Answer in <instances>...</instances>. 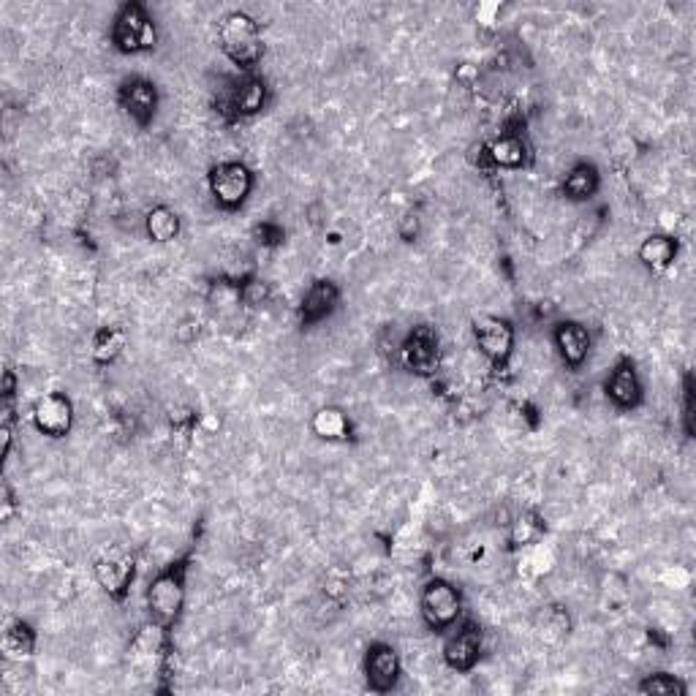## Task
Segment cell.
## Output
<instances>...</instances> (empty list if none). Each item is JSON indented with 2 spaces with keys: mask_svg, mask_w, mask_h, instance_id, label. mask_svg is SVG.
<instances>
[{
  "mask_svg": "<svg viewBox=\"0 0 696 696\" xmlns=\"http://www.w3.org/2000/svg\"><path fill=\"white\" fill-rule=\"evenodd\" d=\"M218 39H221L223 55L242 71H251L261 60L264 44H261L259 22L245 11H232V14L223 17L221 28H218Z\"/></svg>",
  "mask_w": 696,
  "mask_h": 696,
  "instance_id": "6da1fadb",
  "label": "cell"
},
{
  "mask_svg": "<svg viewBox=\"0 0 696 696\" xmlns=\"http://www.w3.org/2000/svg\"><path fill=\"white\" fill-rule=\"evenodd\" d=\"M185 604V569L177 563V566H169L164 569L147 588V612H150V620L158 623L161 629H169L174 620L180 618Z\"/></svg>",
  "mask_w": 696,
  "mask_h": 696,
  "instance_id": "7a4b0ae2",
  "label": "cell"
},
{
  "mask_svg": "<svg viewBox=\"0 0 696 696\" xmlns=\"http://www.w3.org/2000/svg\"><path fill=\"white\" fill-rule=\"evenodd\" d=\"M419 607H422V618L433 631H446L452 629L463 612V599H460V590L452 585L449 580H441L435 577L422 588V599H419Z\"/></svg>",
  "mask_w": 696,
  "mask_h": 696,
  "instance_id": "3957f363",
  "label": "cell"
},
{
  "mask_svg": "<svg viewBox=\"0 0 696 696\" xmlns=\"http://www.w3.org/2000/svg\"><path fill=\"white\" fill-rule=\"evenodd\" d=\"M112 41H115V47L120 52H128V55L147 52V49L155 47V25L145 6L126 3L123 9L117 11L115 25H112Z\"/></svg>",
  "mask_w": 696,
  "mask_h": 696,
  "instance_id": "277c9868",
  "label": "cell"
},
{
  "mask_svg": "<svg viewBox=\"0 0 696 696\" xmlns=\"http://www.w3.org/2000/svg\"><path fill=\"white\" fill-rule=\"evenodd\" d=\"M253 191L251 169L240 161H223L210 172V194L223 210H237Z\"/></svg>",
  "mask_w": 696,
  "mask_h": 696,
  "instance_id": "5b68a950",
  "label": "cell"
},
{
  "mask_svg": "<svg viewBox=\"0 0 696 696\" xmlns=\"http://www.w3.org/2000/svg\"><path fill=\"white\" fill-rule=\"evenodd\" d=\"M33 425L41 435L49 438H63L71 430L74 422V406L63 392H47L33 403Z\"/></svg>",
  "mask_w": 696,
  "mask_h": 696,
  "instance_id": "8992f818",
  "label": "cell"
},
{
  "mask_svg": "<svg viewBox=\"0 0 696 696\" xmlns=\"http://www.w3.org/2000/svg\"><path fill=\"white\" fill-rule=\"evenodd\" d=\"M474 338L479 351H482L490 362H495V365H503L506 359L512 357L514 329L509 321L495 319V316L479 319L474 324Z\"/></svg>",
  "mask_w": 696,
  "mask_h": 696,
  "instance_id": "52a82bcc",
  "label": "cell"
},
{
  "mask_svg": "<svg viewBox=\"0 0 696 696\" xmlns=\"http://www.w3.org/2000/svg\"><path fill=\"white\" fill-rule=\"evenodd\" d=\"M400 672H403L400 656H397V650L392 645H384V642L370 645L368 656H365V677H368V686L376 694H389L397 686Z\"/></svg>",
  "mask_w": 696,
  "mask_h": 696,
  "instance_id": "ba28073f",
  "label": "cell"
},
{
  "mask_svg": "<svg viewBox=\"0 0 696 696\" xmlns=\"http://www.w3.org/2000/svg\"><path fill=\"white\" fill-rule=\"evenodd\" d=\"M479 656H482V631L476 629L474 623H463L452 637L446 639L444 661L449 669L471 672L479 664Z\"/></svg>",
  "mask_w": 696,
  "mask_h": 696,
  "instance_id": "9c48e42d",
  "label": "cell"
},
{
  "mask_svg": "<svg viewBox=\"0 0 696 696\" xmlns=\"http://www.w3.org/2000/svg\"><path fill=\"white\" fill-rule=\"evenodd\" d=\"M403 362L416 376H430L438 368V338L430 327H416L403 340Z\"/></svg>",
  "mask_w": 696,
  "mask_h": 696,
  "instance_id": "30bf717a",
  "label": "cell"
},
{
  "mask_svg": "<svg viewBox=\"0 0 696 696\" xmlns=\"http://www.w3.org/2000/svg\"><path fill=\"white\" fill-rule=\"evenodd\" d=\"M120 107L126 109V115L139 123V126H147L155 117V107H158V93H155L153 82L147 79H128L120 87Z\"/></svg>",
  "mask_w": 696,
  "mask_h": 696,
  "instance_id": "8fae6325",
  "label": "cell"
},
{
  "mask_svg": "<svg viewBox=\"0 0 696 696\" xmlns=\"http://www.w3.org/2000/svg\"><path fill=\"white\" fill-rule=\"evenodd\" d=\"M604 392H607L609 403L615 408H637L639 400H642V384H639L637 370L631 362H620L618 368L612 370L604 384Z\"/></svg>",
  "mask_w": 696,
  "mask_h": 696,
  "instance_id": "7c38bea8",
  "label": "cell"
},
{
  "mask_svg": "<svg viewBox=\"0 0 696 696\" xmlns=\"http://www.w3.org/2000/svg\"><path fill=\"white\" fill-rule=\"evenodd\" d=\"M555 348L569 368H580L590 354V335L588 329L577 321H563L555 327Z\"/></svg>",
  "mask_w": 696,
  "mask_h": 696,
  "instance_id": "4fadbf2b",
  "label": "cell"
},
{
  "mask_svg": "<svg viewBox=\"0 0 696 696\" xmlns=\"http://www.w3.org/2000/svg\"><path fill=\"white\" fill-rule=\"evenodd\" d=\"M96 580L109 596H123L134 582V561L126 555H107L96 563Z\"/></svg>",
  "mask_w": 696,
  "mask_h": 696,
  "instance_id": "5bb4252c",
  "label": "cell"
},
{
  "mask_svg": "<svg viewBox=\"0 0 696 696\" xmlns=\"http://www.w3.org/2000/svg\"><path fill=\"white\" fill-rule=\"evenodd\" d=\"M338 297L340 294L335 283L316 281L305 291V297H302V321H305V324H319V321H324L329 313L335 310V305H338Z\"/></svg>",
  "mask_w": 696,
  "mask_h": 696,
  "instance_id": "9a60e30c",
  "label": "cell"
},
{
  "mask_svg": "<svg viewBox=\"0 0 696 696\" xmlns=\"http://www.w3.org/2000/svg\"><path fill=\"white\" fill-rule=\"evenodd\" d=\"M264 101H267V85H264L261 79L248 77L232 87V93L226 98V107L234 109V115L248 117L261 112V109H264Z\"/></svg>",
  "mask_w": 696,
  "mask_h": 696,
  "instance_id": "2e32d148",
  "label": "cell"
},
{
  "mask_svg": "<svg viewBox=\"0 0 696 696\" xmlns=\"http://www.w3.org/2000/svg\"><path fill=\"white\" fill-rule=\"evenodd\" d=\"M677 256V240L669 234H650L639 245V261L653 272L667 270Z\"/></svg>",
  "mask_w": 696,
  "mask_h": 696,
  "instance_id": "e0dca14e",
  "label": "cell"
},
{
  "mask_svg": "<svg viewBox=\"0 0 696 696\" xmlns=\"http://www.w3.org/2000/svg\"><path fill=\"white\" fill-rule=\"evenodd\" d=\"M487 155L495 166L501 169H520L528 161V147L517 134H501L487 147Z\"/></svg>",
  "mask_w": 696,
  "mask_h": 696,
  "instance_id": "ac0fdd59",
  "label": "cell"
},
{
  "mask_svg": "<svg viewBox=\"0 0 696 696\" xmlns=\"http://www.w3.org/2000/svg\"><path fill=\"white\" fill-rule=\"evenodd\" d=\"M310 430L319 435L321 441H346L351 435V422L340 408H319L310 419Z\"/></svg>",
  "mask_w": 696,
  "mask_h": 696,
  "instance_id": "d6986e66",
  "label": "cell"
},
{
  "mask_svg": "<svg viewBox=\"0 0 696 696\" xmlns=\"http://www.w3.org/2000/svg\"><path fill=\"white\" fill-rule=\"evenodd\" d=\"M596 191H599V169L593 164H577L563 180V194L574 202L590 199Z\"/></svg>",
  "mask_w": 696,
  "mask_h": 696,
  "instance_id": "ffe728a7",
  "label": "cell"
},
{
  "mask_svg": "<svg viewBox=\"0 0 696 696\" xmlns=\"http://www.w3.org/2000/svg\"><path fill=\"white\" fill-rule=\"evenodd\" d=\"M145 229L150 240L164 245V242H172L174 237L180 234V218H177V213H174L172 207L158 204V207H153V210L147 213Z\"/></svg>",
  "mask_w": 696,
  "mask_h": 696,
  "instance_id": "44dd1931",
  "label": "cell"
},
{
  "mask_svg": "<svg viewBox=\"0 0 696 696\" xmlns=\"http://www.w3.org/2000/svg\"><path fill=\"white\" fill-rule=\"evenodd\" d=\"M33 648H36V634L30 631L28 623H14V626H9L6 634H3V650H6V656H30Z\"/></svg>",
  "mask_w": 696,
  "mask_h": 696,
  "instance_id": "7402d4cb",
  "label": "cell"
},
{
  "mask_svg": "<svg viewBox=\"0 0 696 696\" xmlns=\"http://www.w3.org/2000/svg\"><path fill=\"white\" fill-rule=\"evenodd\" d=\"M544 525L539 520V514L522 512L517 520L512 522V531H509V539H512L514 547H525V544H536L539 536H542Z\"/></svg>",
  "mask_w": 696,
  "mask_h": 696,
  "instance_id": "603a6c76",
  "label": "cell"
},
{
  "mask_svg": "<svg viewBox=\"0 0 696 696\" xmlns=\"http://www.w3.org/2000/svg\"><path fill=\"white\" fill-rule=\"evenodd\" d=\"M639 691H642V694H653V696H683L686 694V686H683L675 675L656 672V675H648L642 683H639Z\"/></svg>",
  "mask_w": 696,
  "mask_h": 696,
  "instance_id": "cb8c5ba5",
  "label": "cell"
},
{
  "mask_svg": "<svg viewBox=\"0 0 696 696\" xmlns=\"http://www.w3.org/2000/svg\"><path fill=\"white\" fill-rule=\"evenodd\" d=\"M123 346H126L123 332H117V329H101L96 343H93V357H96V362H101V365H107V362H112V359L123 351Z\"/></svg>",
  "mask_w": 696,
  "mask_h": 696,
  "instance_id": "d4e9b609",
  "label": "cell"
},
{
  "mask_svg": "<svg viewBox=\"0 0 696 696\" xmlns=\"http://www.w3.org/2000/svg\"><path fill=\"white\" fill-rule=\"evenodd\" d=\"M270 297H272L270 286L261 281L245 283V286L240 289V302H245L248 308H261V305H267V302H270Z\"/></svg>",
  "mask_w": 696,
  "mask_h": 696,
  "instance_id": "484cf974",
  "label": "cell"
},
{
  "mask_svg": "<svg viewBox=\"0 0 696 696\" xmlns=\"http://www.w3.org/2000/svg\"><path fill=\"white\" fill-rule=\"evenodd\" d=\"M11 512H14V498L9 487H3V520H9Z\"/></svg>",
  "mask_w": 696,
  "mask_h": 696,
  "instance_id": "4316f807",
  "label": "cell"
}]
</instances>
